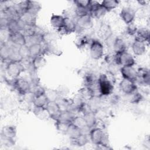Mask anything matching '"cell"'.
I'll return each instance as SVG.
<instances>
[{
	"label": "cell",
	"mask_w": 150,
	"mask_h": 150,
	"mask_svg": "<svg viewBox=\"0 0 150 150\" xmlns=\"http://www.w3.org/2000/svg\"><path fill=\"white\" fill-rule=\"evenodd\" d=\"M138 79L137 81H139L142 84L149 86L150 84V72L148 69L145 67L139 68L137 70Z\"/></svg>",
	"instance_id": "obj_19"
},
{
	"label": "cell",
	"mask_w": 150,
	"mask_h": 150,
	"mask_svg": "<svg viewBox=\"0 0 150 150\" xmlns=\"http://www.w3.org/2000/svg\"><path fill=\"white\" fill-rule=\"evenodd\" d=\"M79 94L86 101H88L92 97L95 96L93 88L85 86L79 90Z\"/></svg>",
	"instance_id": "obj_29"
},
{
	"label": "cell",
	"mask_w": 150,
	"mask_h": 150,
	"mask_svg": "<svg viewBox=\"0 0 150 150\" xmlns=\"http://www.w3.org/2000/svg\"><path fill=\"white\" fill-rule=\"evenodd\" d=\"M98 88L103 96H108L112 92L114 84L108 79L105 73L101 74L98 77Z\"/></svg>",
	"instance_id": "obj_2"
},
{
	"label": "cell",
	"mask_w": 150,
	"mask_h": 150,
	"mask_svg": "<svg viewBox=\"0 0 150 150\" xmlns=\"http://www.w3.org/2000/svg\"><path fill=\"white\" fill-rule=\"evenodd\" d=\"M88 43V40L87 36H82L79 37L76 42V45L79 47H84Z\"/></svg>",
	"instance_id": "obj_43"
},
{
	"label": "cell",
	"mask_w": 150,
	"mask_h": 150,
	"mask_svg": "<svg viewBox=\"0 0 150 150\" xmlns=\"http://www.w3.org/2000/svg\"><path fill=\"white\" fill-rule=\"evenodd\" d=\"M107 11L101 6V3L98 5L94 9H93L91 12H90V15L92 18L100 19L103 17Z\"/></svg>",
	"instance_id": "obj_32"
},
{
	"label": "cell",
	"mask_w": 150,
	"mask_h": 150,
	"mask_svg": "<svg viewBox=\"0 0 150 150\" xmlns=\"http://www.w3.org/2000/svg\"><path fill=\"white\" fill-rule=\"evenodd\" d=\"M45 109L48 117L55 121L58 119L62 112V110L56 101H49Z\"/></svg>",
	"instance_id": "obj_11"
},
{
	"label": "cell",
	"mask_w": 150,
	"mask_h": 150,
	"mask_svg": "<svg viewBox=\"0 0 150 150\" xmlns=\"http://www.w3.org/2000/svg\"><path fill=\"white\" fill-rule=\"evenodd\" d=\"M45 95L49 101H56L60 97L57 90L54 89H47L45 91Z\"/></svg>",
	"instance_id": "obj_35"
},
{
	"label": "cell",
	"mask_w": 150,
	"mask_h": 150,
	"mask_svg": "<svg viewBox=\"0 0 150 150\" xmlns=\"http://www.w3.org/2000/svg\"><path fill=\"white\" fill-rule=\"evenodd\" d=\"M42 43H36L29 46L30 58L31 59L39 56L43 55V46Z\"/></svg>",
	"instance_id": "obj_24"
},
{
	"label": "cell",
	"mask_w": 150,
	"mask_h": 150,
	"mask_svg": "<svg viewBox=\"0 0 150 150\" xmlns=\"http://www.w3.org/2000/svg\"><path fill=\"white\" fill-rule=\"evenodd\" d=\"M90 0H76L74 1V4L76 5V6L86 8L88 9L89 4Z\"/></svg>",
	"instance_id": "obj_42"
},
{
	"label": "cell",
	"mask_w": 150,
	"mask_h": 150,
	"mask_svg": "<svg viewBox=\"0 0 150 150\" xmlns=\"http://www.w3.org/2000/svg\"><path fill=\"white\" fill-rule=\"evenodd\" d=\"M129 96H131L130 102L132 104H138L141 102L143 99L142 94L139 92H138V90Z\"/></svg>",
	"instance_id": "obj_39"
},
{
	"label": "cell",
	"mask_w": 150,
	"mask_h": 150,
	"mask_svg": "<svg viewBox=\"0 0 150 150\" xmlns=\"http://www.w3.org/2000/svg\"><path fill=\"white\" fill-rule=\"evenodd\" d=\"M77 30L76 20L71 17H65V23L64 26L58 31L63 34H70L74 32Z\"/></svg>",
	"instance_id": "obj_15"
},
{
	"label": "cell",
	"mask_w": 150,
	"mask_h": 150,
	"mask_svg": "<svg viewBox=\"0 0 150 150\" xmlns=\"http://www.w3.org/2000/svg\"><path fill=\"white\" fill-rule=\"evenodd\" d=\"M83 118L85 120L87 127L89 129L95 127L97 123V117L95 112L89 110L88 108L84 111Z\"/></svg>",
	"instance_id": "obj_17"
},
{
	"label": "cell",
	"mask_w": 150,
	"mask_h": 150,
	"mask_svg": "<svg viewBox=\"0 0 150 150\" xmlns=\"http://www.w3.org/2000/svg\"><path fill=\"white\" fill-rule=\"evenodd\" d=\"M50 22L51 25L54 28H56L57 30H59L61 29L64 25L65 17L60 15L53 14L50 17Z\"/></svg>",
	"instance_id": "obj_22"
},
{
	"label": "cell",
	"mask_w": 150,
	"mask_h": 150,
	"mask_svg": "<svg viewBox=\"0 0 150 150\" xmlns=\"http://www.w3.org/2000/svg\"><path fill=\"white\" fill-rule=\"evenodd\" d=\"M49 100L47 98L45 94L34 97L32 103L34 107L39 108H45L47 103H49Z\"/></svg>",
	"instance_id": "obj_26"
},
{
	"label": "cell",
	"mask_w": 150,
	"mask_h": 150,
	"mask_svg": "<svg viewBox=\"0 0 150 150\" xmlns=\"http://www.w3.org/2000/svg\"><path fill=\"white\" fill-rule=\"evenodd\" d=\"M87 107V101L79 94L70 100V110L84 111Z\"/></svg>",
	"instance_id": "obj_8"
},
{
	"label": "cell",
	"mask_w": 150,
	"mask_h": 150,
	"mask_svg": "<svg viewBox=\"0 0 150 150\" xmlns=\"http://www.w3.org/2000/svg\"><path fill=\"white\" fill-rule=\"evenodd\" d=\"M89 139L93 144L98 146L100 145H106L104 142L106 135L104 130L99 127H94L90 129L88 133Z\"/></svg>",
	"instance_id": "obj_3"
},
{
	"label": "cell",
	"mask_w": 150,
	"mask_h": 150,
	"mask_svg": "<svg viewBox=\"0 0 150 150\" xmlns=\"http://www.w3.org/2000/svg\"><path fill=\"white\" fill-rule=\"evenodd\" d=\"M120 2L117 0H104L101 2V6L107 11H111L116 8Z\"/></svg>",
	"instance_id": "obj_31"
},
{
	"label": "cell",
	"mask_w": 150,
	"mask_h": 150,
	"mask_svg": "<svg viewBox=\"0 0 150 150\" xmlns=\"http://www.w3.org/2000/svg\"><path fill=\"white\" fill-rule=\"evenodd\" d=\"M16 135V129L13 125L4 126L1 130V138L8 144L13 145Z\"/></svg>",
	"instance_id": "obj_7"
},
{
	"label": "cell",
	"mask_w": 150,
	"mask_h": 150,
	"mask_svg": "<svg viewBox=\"0 0 150 150\" xmlns=\"http://www.w3.org/2000/svg\"><path fill=\"white\" fill-rule=\"evenodd\" d=\"M104 46L98 40H93L90 45V54L94 60H99L104 55Z\"/></svg>",
	"instance_id": "obj_5"
},
{
	"label": "cell",
	"mask_w": 150,
	"mask_h": 150,
	"mask_svg": "<svg viewBox=\"0 0 150 150\" xmlns=\"http://www.w3.org/2000/svg\"><path fill=\"white\" fill-rule=\"evenodd\" d=\"M36 18L37 15L29 12H25L20 16L19 19L25 25L35 26L36 25Z\"/></svg>",
	"instance_id": "obj_21"
},
{
	"label": "cell",
	"mask_w": 150,
	"mask_h": 150,
	"mask_svg": "<svg viewBox=\"0 0 150 150\" xmlns=\"http://www.w3.org/2000/svg\"><path fill=\"white\" fill-rule=\"evenodd\" d=\"M40 9H41V6L39 2L36 1H29L27 12H29L34 15H38V13L40 11Z\"/></svg>",
	"instance_id": "obj_33"
},
{
	"label": "cell",
	"mask_w": 150,
	"mask_h": 150,
	"mask_svg": "<svg viewBox=\"0 0 150 150\" xmlns=\"http://www.w3.org/2000/svg\"><path fill=\"white\" fill-rule=\"evenodd\" d=\"M112 49L115 54H119L127 50V45L122 39L116 37L112 46Z\"/></svg>",
	"instance_id": "obj_28"
},
{
	"label": "cell",
	"mask_w": 150,
	"mask_h": 150,
	"mask_svg": "<svg viewBox=\"0 0 150 150\" xmlns=\"http://www.w3.org/2000/svg\"><path fill=\"white\" fill-rule=\"evenodd\" d=\"M119 87L123 93L128 96L138 90L135 82L125 79H122L120 82Z\"/></svg>",
	"instance_id": "obj_10"
},
{
	"label": "cell",
	"mask_w": 150,
	"mask_h": 150,
	"mask_svg": "<svg viewBox=\"0 0 150 150\" xmlns=\"http://www.w3.org/2000/svg\"><path fill=\"white\" fill-rule=\"evenodd\" d=\"M31 61H32L33 65L37 70H38L39 68L43 67L46 63V60L42 55L39 56L33 59H32Z\"/></svg>",
	"instance_id": "obj_36"
},
{
	"label": "cell",
	"mask_w": 150,
	"mask_h": 150,
	"mask_svg": "<svg viewBox=\"0 0 150 150\" xmlns=\"http://www.w3.org/2000/svg\"><path fill=\"white\" fill-rule=\"evenodd\" d=\"M100 97L94 96L90 100L87 101V107L89 110L95 113L100 110L101 104Z\"/></svg>",
	"instance_id": "obj_27"
},
{
	"label": "cell",
	"mask_w": 150,
	"mask_h": 150,
	"mask_svg": "<svg viewBox=\"0 0 150 150\" xmlns=\"http://www.w3.org/2000/svg\"><path fill=\"white\" fill-rule=\"evenodd\" d=\"M8 42L11 43L12 45L19 47L25 45V36L22 32L12 34L9 35Z\"/></svg>",
	"instance_id": "obj_20"
},
{
	"label": "cell",
	"mask_w": 150,
	"mask_h": 150,
	"mask_svg": "<svg viewBox=\"0 0 150 150\" xmlns=\"http://www.w3.org/2000/svg\"><path fill=\"white\" fill-rule=\"evenodd\" d=\"M120 71L123 79H128L136 83L138 79V72L134 66H121Z\"/></svg>",
	"instance_id": "obj_9"
},
{
	"label": "cell",
	"mask_w": 150,
	"mask_h": 150,
	"mask_svg": "<svg viewBox=\"0 0 150 150\" xmlns=\"http://www.w3.org/2000/svg\"><path fill=\"white\" fill-rule=\"evenodd\" d=\"M120 16L125 23L129 25L134 22L136 16V12L131 7H125L121 9Z\"/></svg>",
	"instance_id": "obj_12"
},
{
	"label": "cell",
	"mask_w": 150,
	"mask_h": 150,
	"mask_svg": "<svg viewBox=\"0 0 150 150\" xmlns=\"http://www.w3.org/2000/svg\"><path fill=\"white\" fill-rule=\"evenodd\" d=\"M19 52L20 54L21 55L23 60H28V59H31L30 58V54H29V47L23 45L19 48Z\"/></svg>",
	"instance_id": "obj_38"
},
{
	"label": "cell",
	"mask_w": 150,
	"mask_h": 150,
	"mask_svg": "<svg viewBox=\"0 0 150 150\" xmlns=\"http://www.w3.org/2000/svg\"><path fill=\"white\" fill-rule=\"evenodd\" d=\"M23 23L19 19L17 20L9 21L6 29L10 35L22 32L25 27Z\"/></svg>",
	"instance_id": "obj_16"
},
{
	"label": "cell",
	"mask_w": 150,
	"mask_h": 150,
	"mask_svg": "<svg viewBox=\"0 0 150 150\" xmlns=\"http://www.w3.org/2000/svg\"><path fill=\"white\" fill-rule=\"evenodd\" d=\"M74 117L75 115L73 111L71 110H63L56 121L70 124L73 122Z\"/></svg>",
	"instance_id": "obj_23"
},
{
	"label": "cell",
	"mask_w": 150,
	"mask_h": 150,
	"mask_svg": "<svg viewBox=\"0 0 150 150\" xmlns=\"http://www.w3.org/2000/svg\"><path fill=\"white\" fill-rule=\"evenodd\" d=\"M88 135V134L82 133L77 138L72 141L76 145L78 146H83L88 142L89 139Z\"/></svg>",
	"instance_id": "obj_34"
},
{
	"label": "cell",
	"mask_w": 150,
	"mask_h": 150,
	"mask_svg": "<svg viewBox=\"0 0 150 150\" xmlns=\"http://www.w3.org/2000/svg\"><path fill=\"white\" fill-rule=\"evenodd\" d=\"M76 22L77 25V30L80 29V30H83L86 29H88L91 26L92 17L90 14L86 15L84 16L77 18Z\"/></svg>",
	"instance_id": "obj_14"
},
{
	"label": "cell",
	"mask_w": 150,
	"mask_h": 150,
	"mask_svg": "<svg viewBox=\"0 0 150 150\" xmlns=\"http://www.w3.org/2000/svg\"><path fill=\"white\" fill-rule=\"evenodd\" d=\"M131 48L132 52L136 56H142L146 52V43L135 38Z\"/></svg>",
	"instance_id": "obj_18"
},
{
	"label": "cell",
	"mask_w": 150,
	"mask_h": 150,
	"mask_svg": "<svg viewBox=\"0 0 150 150\" xmlns=\"http://www.w3.org/2000/svg\"><path fill=\"white\" fill-rule=\"evenodd\" d=\"M81 134V129L73 123L69 124L66 133V134H67L71 140L76 139Z\"/></svg>",
	"instance_id": "obj_25"
},
{
	"label": "cell",
	"mask_w": 150,
	"mask_h": 150,
	"mask_svg": "<svg viewBox=\"0 0 150 150\" xmlns=\"http://www.w3.org/2000/svg\"><path fill=\"white\" fill-rule=\"evenodd\" d=\"M99 33H100L101 37H102L103 39L104 38L105 39V40L112 34L110 28L108 26V25H105V24L103 25L100 27V29L99 30Z\"/></svg>",
	"instance_id": "obj_37"
},
{
	"label": "cell",
	"mask_w": 150,
	"mask_h": 150,
	"mask_svg": "<svg viewBox=\"0 0 150 150\" xmlns=\"http://www.w3.org/2000/svg\"><path fill=\"white\" fill-rule=\"evenodd\" d=\"M5 69L9 77L15 79L19 77L21 73L25 70V67L22 62L8 61Z\"/></svg>",
	"instance_id": "obj_1"
},
{
	"label": "cell",
	"mask_w": 150,
	"mask_h": 150,
	"mask_svg": "<svg viewBox=\"0 0 150 150\" xmlns=\"http://www.w3.org/2000/svg\"><path fill=\"white\" fill-rule=\"evenodd\" d=\"M137 30H138L137 26L132 23L127 25V27L126 28L125 32L127 35H128L129 36H134V35H136Z\"/></svg>",
	"instance_id": "obj_40"
},
{
	"label": "cell",
	"mask_w": 150,
	"mask_h": 150,
	"mask_svg": "<svg viewBox=\"0 0 150 150\" xmlns=\"http://www.w3.org/2000/svg\"><path fill=\"white\" fill-rule=\"evenodd\" d=\"M135 38L144 42H148L149 39V30L148 28L142 27L138 28Z\"/></svg>",
	"instance_id": "obj_30"
},
{
	"label": "cell",
	"mask_w": 150,
	"mask_h": 150,
	"mask_svg": "<svg viewBox=\"0 0 150 150\" xmlns=\"http://www.w3.org/2000/svg\"><path fill=\"white\" fill-rule=\"evenodd\" d=\"M12 83L18 93L22 96H24L31 91V84L25 79L18 77L14 79Z\"/></svg>",
	"instance_id": "obj_4"
},
{
	"label": "cell",
	"mask_w": 150,
	"mask_h": 150,
	"mask_svg": "<svg viewBox=\"0 0 150 150\" xmlns=\"http://www.w3.org/2000/svg\"><path fill=\"white\" fill-rule=\"evenodd\" d=\"M1 12L2 13L1 17L6 18L8 21L19 19L21 16L20 13H19L15 5L9 6L5 8L1 11Z\"/></svg>",
	"instance_id": "obj_13"
},
{
	"label": "cell",
	"mask_w": 150,
	"mask_h": 150,
	"mask_svg": "<svg viewBox=\"0 0 150 150\" xmlns=\"http://www.w3.org/2000/svg\"><path fill=\"white\" fill-rule=\"evenodd\" d=\"M115 63L121 66H134L135 60L133 56L127 50L115 54Z\"/></svg>",
	"instance_id": "obj_6"
},
{
	"label": "cell",
	"mask_w": 150,
	"mask_h": 150,
	"mask_svg": "<svg viewBox=\"0 0 150 150\" xmlns=\"http://www.w3.org/2000/svg\"><path fill=\"white\" fill-rule=\"evenodd\" d=\"M69 124H66V123H64V122H62L58 121H56V128L57 129L62 132V133H66L67 128L69 127Z\"/></svg>",
	"instance_id": "obj_41"
}]
</instances>
